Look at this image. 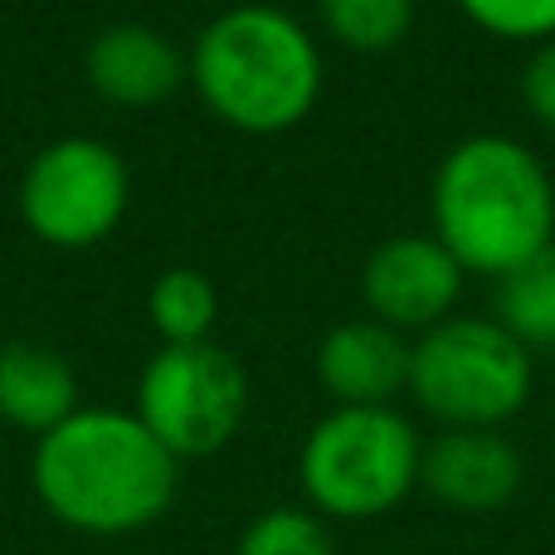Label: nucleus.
<instances>
[{
    "label": "nucleus",
    "mask_w": 555,
    "mask_h": 555,
    "mask_svg": "<svg viewBox=\"0 0 555 555\" xmlns=\"http://www.w3.org/2000/svg\"><path fill=\"white\" fill-rule=\"evenodd\" d=\"M132 201L127 162L98 137H59L20 176V220L49 249H93Z\"/></svg>",
    "instance_id": "0eeeda50"
},
{
    "label": "nucleus",
    "mask_w": 555,
    "mask_h": 555,
    "mask_svg": "<svg viewBox=\"0 0 555 555\" xmlns=\"http://www.w3.org/2000/svg\"><path fill=\"white\" fill-rule=\"evenodd\" d=\"M0 434H5V424H0Z\"/></svg>",
    "instance_id": "6ab92c4d"
},
{
    "label": "nucleus",
    "mask_w": 555,
    "mask_h": 555,
    "mask_svg": "<svg viewBox=\"0 0 555 555\" xmlns=\"http://www.w3.org/2000/svg\"><path fill=\"white\" fill-rule=\"evenodd\" d=\"M234 555H336L326 521L307 507H269L244 527Z\"/></svg>",
    "instance_id": "dca6fc26"
},
{
    "label": "nucleus",
    "mask_w": 555,
    "mask_h": 555,
    "mask_svg": "<svg viewBox=\"0 0 555 555\" xmlns=\"http://www.w3.org/2000/svg\"><path fill=\"white\" fill-rule=\"evenodd\" d=\"M137 420L152 429V439L185 459H215L230 449L249 414V375L224 346H162L146 361L137 380Z\"/></svg>",
    "instance_id": "423d86ee"
},
{
    "label": "nucleus",
    "mask_w": 555,
    "mask_h": 555,
    "mask_svg": "<svg viewBox=\"0 0 555 555\" xmlns=\"http://www.w3.org/2000/svg\"><path fill=\"white\" fill-rule=\"evenodd\" d=\"M459 10L492 39H512V44L555 39V0H459Z\"/></svg>",
    "instance_id": "f3484780"
},
{
    "label": "nucleus",
    "mask_w": 555,
    "mask_h": 555,
    "mask_svg": "<svg viewBox=\"0 0 555 555\" xmlns=\"http://www.w3.org/2000/svg\"><path fill=\"white\" fill-rule=\"evenodd\" d=\"M29 488L78 537H132L162 521L181 488V463L132 410L83 404L35 443Z\"/></svg>",
    "instance_id": "f257e3e1"
},
{
    "label": "nucleus",
    "mask_w": 555,
    "mask_h": 555,
    "mask_svg": "<svg viewBox=\"0 0 555 555\" xmlns=\"http://www.w3.org/2000/svg\"><path fill=\"white\" fill-rule=\"evenodd\" d=\"M420 459L424 439L395 404H336L297 449V488L322 521H375L420 488Z\"/></svg>",
    "instance_id": "20e7f679"
},
{
    "label": "nucleus",
    "mask_w": 555,
    "mask_h": 555,
    "mask_svg": "<svg viewBox=\"0 0 555 555\" xmlns=\"http://www.w3.org/2000/svg\"><path fill=\"white\" fill-rule=\"evenodd\" d=\"M531 351L498 317H449L410 341V395L443 429H502L531 400Z\"/></svg>",
    "instance_id": "39448f33"
},
{
    "label": "nucleus",
    "mask_w": 555,
    "mask_h": 555,
    "mask_svg": "<svg viewBox=\"0 0 555 555\" xmlns=\"http://www.w3.org/2000/svg\"><path fill=\"white\" fill-rule=\"evenodd\" d=\"M521 103H527V113L541 127L555 132V39L551 44H537L531 59L521 64Z\"/></svg>",
    "instance_id": "a211bd4d"
},
{
    "label": "nucleus",
    "mask_w": 555,
    "mask_h": 555,
    "mask_svg": "<svg viewBox=\"0 0 555 555\" xmlns=\"http://www.w3.org/2000/svg\"><path fill=\"white\" fill-rule=\"evenodd\" d=\"M317 380L336 404L380 410L410 390V341L375 317H356L322 336L317 346Z\"/></svg>",
    "instance_id": "9d476101"
},
{
    "label": "nucleus",
    "mask_w": 555,
    "mask_h": 555,
    "mask_svg": "<svg viewBox=\"0 0 555 555\" xmlns=\"http://www.w3.org/2000/svg\"><path fill=\"white\" fill-rule=\"evenodd\" d=\"M322 29L341 49L356 54H385L414 25V0H317Z\"/></svg>",
    "instance_id": "2eb2a0df"
},
{
    "label": "nucleus",
    "mask_w": 555,
    "mask_h": 555,
    "mask_svg": "<svg viewBox=\"0 0 555 555\" xmlns=\"http://www.w3.org/2000/svg\"><path fill=\"white\" fill-rule=\"evenodd\" d=\"M78 404V375L54 346L5 341L0 346V424L20 434H54Z\"/></svg>",
    "instance_id": "f8f14e48"
},
{
    "label": "nucleus",
    "mask_w": 555,
    "mask_h": 555,
    "mask_svg": "<svg viewBox=\"0 0 555 555\" xmlns=\"http://www.w3.org/2000/svg\"><path fill=\"white\" fill-rule=\"evenodd\" d=\"M83 74L103 103L113 107H156L191 78L185 54L152 25H107L83 54Z\"/></svg>",
    "instance_id": "9b49d317"
},
{
    "label": "nucleus",
    "mask_w": 555,
    "mask_h": 555,
    "mask_svg": "<svg viewBox=\"0 0 555 555\" xmlns=\"http://www.w3.org/2000/svg\"><path fill=\"white\" fill-rule=\"evenodd\" d=\"M527 463L517 443L502 429H443L434 443H424L420 488L449 512H482L507 507L521 492Z\"/></svg>",
    "instance_id": "1a4fd4ad"
},
{
    "label": "nucleus",
    "mask_w": 555,
    "mask_h": 555,
    "mask_svg": "<svg viewBox=\"0 0 555 555\" xmlns=\"http://www.w3.org/2000/svg\"><path fill=\"white\" fill-rule=\"evenodd\" d=\"M434 240L463 273L512 278L555 244V181L531 146L478 132L449 146L429 191Z\"/></svg>",
    "instance_id": "f03ea898"
},
{
    "label": "nucleus",
    "mask_w": 555,
    "mask_h": 555,
    "mask_svg": "<svg viewBox=\"0 0 555 555\" xmlns=\"http://www.w3.org/2000/svg\"><path fill=\"white\" fill-rule=\"evenodd\" d=\"M201 103L224 127L273 137L297 127L322 98V49L278 5H234L195 35L185 59Z\"/></svg>",
    "instance_id": "7ed1b4c3"
},
{
    "label": "nucleus",
    "mask_w": 555,
    "mask_h": 555,
    "mask_svg": "<svg viewBox=\"0 0 555 555\" xmlns=\"http://www.w3.org/2000/svg\"><path fill=\"white\" fill-rule=\"evenodd\" d=\"M498 322L527 351L555 346V244L498 283Z\"/></svg>",
    "instance_id": "4468645a"
},
{
    "label": "nucleus",
    "mask_w": 555,
    "mask_h": 555,
    "mask_svg": "<svg viewBox=\"0 0 555 555\" xmlns=\"http://www.w3.org/2000/svg\"><path fill=\"white\" fill-rule=\"evenodd\" d=\"M463 278L468 273L434 234H395V240L375 244L365 259L361 297L375 322H385L390 332L424 336L429 326L453 317L463 297Z\"/></svg>",
    "instance_id": "6e6552de"
},
{
    "label": "nucleus",
    "mask_w": 555,
    "mask_h": 555,
    "mask_svg": "<svg viewBox=\"0 0 555 555\" xmlns=\"http://www.w3.org/2000/svg\"><path fill=\"white\" fill-rule=\"evenodd\" d=\"M146 317H152L156 336L166 346H195L210 341L215 317H220V293L205 273L195 269H171L152 283L146 293Z\"/></svg>",
    "instance_id": "ddd939ff"
}]
</instances>
